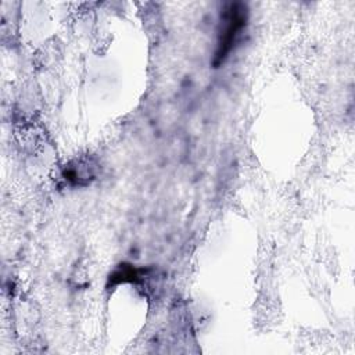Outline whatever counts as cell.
<instances>
[{
	"mask_svg": "<svg viewBox=\"0 0 355 355\" xmlns=\"http://www.w3.org/2000/svg\"><path fill=\"white\" fill-rule=\"evenodd\" d=\"M247 19H248V8L241 1L227 3L222 8L216 50L212 61V65L215 68L220 67L225 62V60L229 57L232 49L234 47L237 39L240 37L243 29L247 25Z\"/></svg>",
	"mask_w": 355,
	"mask_h": 355,
	"instance_id": "6da1fadb",
	"label": "cell"
},
{
	"mask_svg": "<svg viewBox=\"0 0 355 355\" xmlns=\"http://www.w3.org/2000/svg\"><path fill=\"white\" fill-rule=\"evenodd\" d=\"M144 273H146L144 269H139L135 265L121 263L108 276V287L119 284V283H137V282H140V279Z\"/></svg>",
	"mask_w": 355,
	"mask_h": 355,
	"instance_id": "7a4b0ae2",
	"label": "cell"
}]
</instances>
